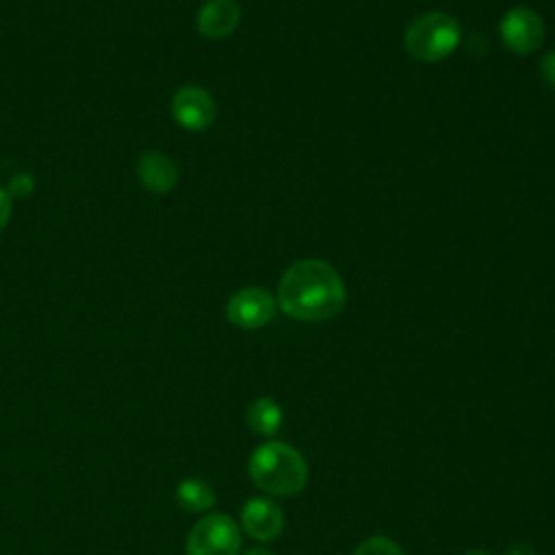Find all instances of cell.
<instances>
[{"mask_svg":"<svg viewBox=\"0 0 555 555\" xmlns=\"http://www.w3.org/2000/svg\"><path fill=\"white\" fill-rule=\"evenodd\" d=\"M347 291L338 271L317 258L291 264L278 286L280 308L299 321H327L345 306Z\"/></svg>","mask_w":555,"mask_h":555,"instance_id":"cell-1","label":"cell"},{"mask_svg":"<svg viewBox=\"0 0 555 555\" xmlns=\"http://www.w3.org/2000/svg\"><path fill=\"white\" fill-rule=\"evenodd\" d=\"M249 477L267 494L293 496L308 481V464L295 447L269 440L251 453Z\"/></svg>","mask_w":555,"mask_h":555,"instance_id":"cell-2","label":"cell"},{"mask_svg":"<svg viewBox=\"0 0 555 555\" xmlns=\"http://www.w3.org/2000/svg\"><path fill=\"white\" fill-rule=\"evenodd\" d=\"M460 41V22L442 11L425 13L416 17L403 37L410 56L423 63H436L447 59Z\"/></svg>","mask_w":555,"mask_h":555,"instance_id":"cell-3","label":"cell"},{"mask_svg":"<svg viewBox=\"0 0 555 555\" xmlns=\"http://www.w3.org/2000/svg\"><path fill=\"white\" fill-rule=\"evenodd\" d=\"M241 531L228 514H210L193 525L186 555H238Z\"/></svg>","mask_w":555,"mask_h":555,"instance_id":"cell-4","label":"cell"},{"mask_svg":"<svg viewBox=\"0 0 555 555\" xmlns=\"http://www.w3.org/2000/svg\"><path fill=\"white\" fill-rule=\"evenodd\" d=\"M499 33L507 50L516 54H531L544 41V22L533 9L514 7L503 15Z\"/></svg>","mask_w":555,"mask_h":555,"instance_id":"cell-5","label":"cell"},{"mask_svg":"<svg viewBox=\"0 0 555 555\" xmlns=\"http://www.w3.org/2000/svg\"><path fill=\"white\" fill-rule=\"evenodd\" d=\"M225 312L232 325L243 330H256L273 319L275 299L269 291L260 286H247L230 297Z\"/></svg>","mask_w":555,"mask_h":555,"instance_id":"cell-6","label":"cell"},{"mask_svg":"<svg viewBox=\"0 0 555 555\" xmlns=\"http://www.w3.org/2000/svg\"><path fill=\"white\" fill-rule=\"evenodd\" d=\"M171 115L182 128L199 132L212 124L217 115V106L212 95L206 89L189 85L176 91L171 100Z\"/></svg>","mask_w":555,"mask_h":555,"instance_id":"cell-7","label":"cell"},{"mask_svg":"<svg viewBox=\"0 0 555 555\" xmlns=\"http://www.w3.org/2000/svg\"><path fill=\"white\" fill-rule=\"evenodd\" d=\"M241 525L254 540H275L284 527L282 509L269 499H249L241 509Z\"/></svg>","mask_w":555,"mask_h":555,"instance_id":"cell-8","label":"cell"},{"mask_svg":"<svg viewBox=\"0 0 555 555\" xmlns=\"http://www.w3.org/2000/svg\"><path fill=\"white\" fill-rule=\"evenodd\" d=\"M241 22V4L236 0H208L197 13V30L206 39L230 37Z\"/></svg>","mask_w":555,"mask_h":555,"instance_id":"cell-9","label":"cell"},{"mask_svg":"<svg viewBox=\"0 0 555 555\" xmlns=\"http://www.w3.org/2000/svg\"><path fill=\"white\" fill-rule=\"evenodd\" d=\"M139 180L154 193H169L178 182L176 163L163 152H145L137 165Z\"/></svg>","mask_w":555,"mask_h":555,"instance_id":"cell-10","label":"cell"},{"mask_svg":"<svg viewBox=\"0 0 555 555\" xmlns=\"http://www.w3.org/2000/svg\"><path fill=\"white\" fill-rule=\"evenodd\" d=\"M247 425L258 436H273L282 427V408L273 399L260 397L247 405Z\"/></svg>","mask_w":555,"mask_h":555,"instance_id":"cell-11","label":"cell"},{"mask_svg":"<svg viewBox=\"0 0 555 555\" xmlns=\"http://www.w3.org/2000/svg\"><path fill=\"white\" fill-rule=\"evenodd\" d=\"M176 501L182 509L191 514L208 512L215 505V490L204 479H184L176 488Z\"/></svg>","mask_w":555,"mask_h":555,"instance_id":"cell-12","label":"cell"},{"mask_svg":"<svg viewBox=\"0 0 555 555\" xmlns=\"http://www.w3.org/2000/svg\"><path fill=\"white\" fill-rule=\"evenodd\" d=\"M353 555H405V553L395 540L386 535H371L356 546Z\"/></svg>","mask_w":555,"mask_h":555,"instance_id":"cell-13","label":"cell"},{"mask_svg":"<svg viewBox=\"0 0 555 555\" xmlns=\"http://www.w3.org/2000/svg\"><path fill=\"white\" fill-rule=\"evenodd\" d=\"M35 189V182L28 173H17L13 180H11V186H9V195L11 197H26L30 195V191Z\"/></svg>","mask_w":555,"mask_h":555,"instance_id":"cell-14","label":"cell"},{"mask_svg":"<svg viewBox=\"0 0 555 555\" xmlns=\"http://www.w3.org/2000/svg\"><path fill=\"white\" fill-rule=\"evenodd\" d=\"M11 208H13V197L9 195L7 189H0V232L4 230V225L11 217Z\"/></svg>","mask_w":555,"mask_h":555,"instance_id":"cell-15","label":"cell"},{"mask_svg":"<svg viewBox=\"0 0 555 555\" xmlns=\"http://www.w3.org/2000/svg\"><path fill=\"white\" fill-rule=\"evenodd\" d=\"M540 72H542L544 80L555 89V52H548V54L542 59Z\"/></svg>","mask_w":555,"mask_h":555,"instance_id":"cell-16","label":"cell"},{"mask_svg":"<svg viewBox=\"0 0 555 555\" xmlns=\"http://www.w3.org/2000/svg\"><path fill=\"white\" fill-rule=\"evenodd\" d=\"M243 555H271V553L264 551V548H249V551H245Z\"/></svg>","mask_w":555,"mask_h":555,"instance_id":"cell-17","label":"cell"},{"mask_svg":"<svg viewBox=\"0 0 555 555\" xmlns=\"http://www.w3.org/2000/svg\"><path fill=\"white\" fill-rule=\"evenodd\" d=\"M464 555H492V553H488V551H468Z\"/></svg>","mask_w":555,"mask_h":555,"instance_id":"cell-18","label":"cell"}]
</instances>
